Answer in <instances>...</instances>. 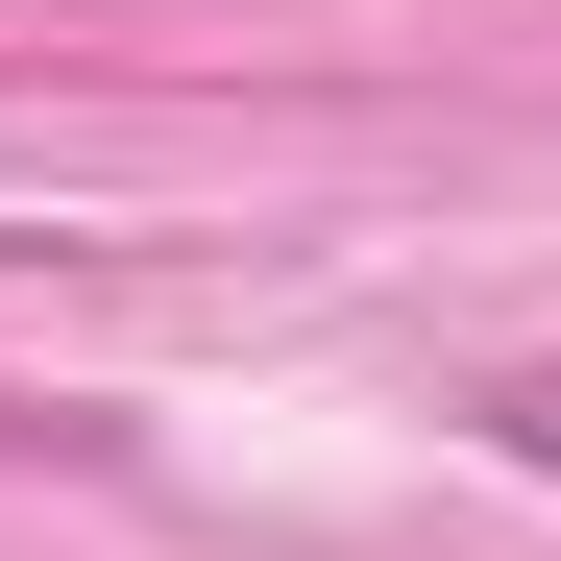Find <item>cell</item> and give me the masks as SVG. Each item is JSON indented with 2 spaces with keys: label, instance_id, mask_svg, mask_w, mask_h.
I'll use <instances>...</instances> for the list:
<instances>
[{
  "label": "cell",
  "instance_id": "1",
  "mask_svg": "<svg viewBox=\"0 0 561 561\" xmlns=\"http://www.w3.org/2000/svg\"><path fill=\"white\" fill-rule=\"evenodd\" d=\"M489 439H513V463H561V366H513V391H489Z\"/></svg>",
  "mask_w": 561,
  "mask_h": 561
}]
</instances>
